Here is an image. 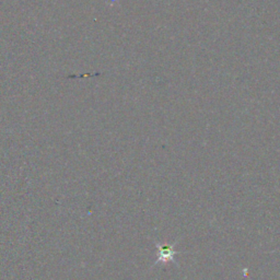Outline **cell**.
<instances>
[{"label": "cell", "mask_w": 280, "mask_h": 280, "mask_svg": "<svg viewBox=\"0 0 280 280\" xmlns=\"http://www.w3.org/2000/svg\"><path fill=\"white\" fill-rule=\"evenodd\" d=\"M157 249L158 259L156 262V264H162L165 266L175 262V256L177 252L174 250L173 244H170L166 241L163 243H157Z\"/></svg>", "instance_id": "1"}]
</instances>
